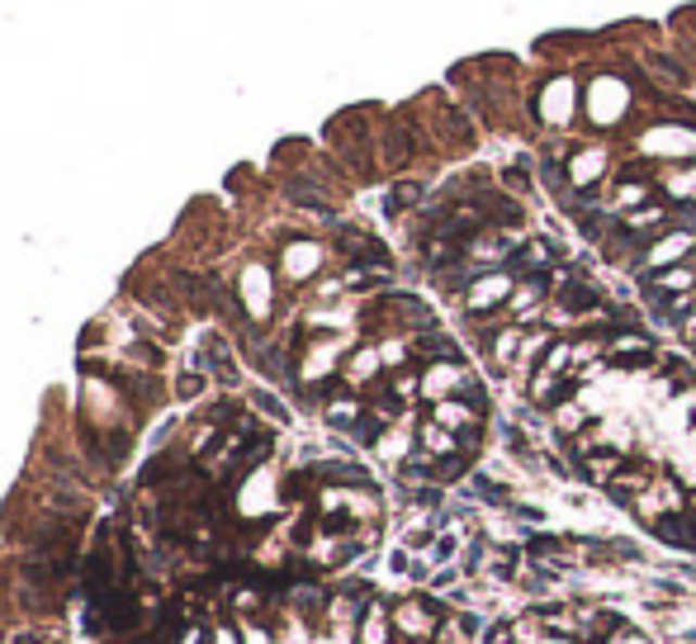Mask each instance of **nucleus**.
<instances>
[{"label":"nucleus","instance_id":"obj_11","mask_svg":"<svg viewBox=\"0 0 696 644\" xmlns=\"http://www.w3.org/2000/svg\"><path fill=\"white\" fill-rule=\"evenodd\" d=\"M322 242H308V238H299V242H289L284 247V256H280V270H284V280H313V275L322 270Z\"/></svg>","mask_w":696,"mask_h":644},{"label":"nucleus","instance_id":"obj_17","mask_svg":"<svg viewBox=\"0 0 696 644\" xmlns=\"http://www.w3.org/2000/svg\"><path fill=\"white\" fill-rule=\"evenodd\" d=\"M389 626H393V611L384 602H370V611L360 621V644H389Z\"/></svg>","mask_w":696,"mask_h":644},{"label":"nucleus","instance_id":"obj_2","mask_svg":"<svg viewBox=\"0 0 696 644\" xmlns=\"http://www.w3.org/2000/svg\"><path fill=\"white\" fill-rule=\"evenodd\" d=\"M535 119H541L545 128H555V134H564V128H573L578 119H583V81H578L573 72H549L541 90H535Z\"/></svg>","mask_w":696,"mask_h":644},{"label":"nucleus","instance_id":"obj_13","mask_svg":"<svg viewBox=\"0 0 696 644\" xmlns=\"http://www.w3.org/2000/svg\"><path fill=\"white\" fill-rule=\"evenodd\" d=\"M270 299H275L270 270H266V266H246V270H242V304H246V313L266 318V313H270Z\"/></svg>","mask_w":696,"mask_h":644},{"label":"nucleus","instance_id":"obj_9","mask_svg":"<svg viewBox=\"0 0 696 644\" xmlns=\"http://www.w3.org/2000/svg\"><path fill=\"white\" fill-rule=\"evenodd\" d=\"M483 413H489V407H479V403H469V399L431 403V422H441L445 431H455V437H483Z\"/></svg>","mask_w":696,"mask_h":644},{"label":"nucleus","instance_id":"obj_3","mask_svg":"<svg viewBox=\"0 0 696 644\" xmlns=\"http://www.w3.org/2000/svg\"><path fill=\"white\" fill-rule=\"evenodd\" d=\"M640 156H649V162H696V114L692 119H654L645 134L635 138Z\"/></svg>","mask_w":696,"mask_h":644},{"label":"nucleus","instance_id":"obj_19","mask_svg":"<svg viewBox=\"0 0 696 644\" xmlns=\"http://www.w3.org/2000/svg\"><path fill=\"white\" fill-rule=\"evenodd\" d=\"M678 327H682V337H687V341H696V308H692V313H687V318H682Z\"/></svg>","mask_w":696,"mask_h":644},{"label":"nucleus","instance_id":"obj_12","mask_svg":"<svg viewBox=\"0 0 696 644\" xmlns=\"http://www.w3.org/2000/svg\"><path fill=\"white\" fill-rule=\"evenodd\" d=\"M654 186H659V200H668V204H696V162L668 166Z\"/></svg>","mask_w":696,"mask_h":644},{"label":"nucleus","instance_id":"obj_7","mask_svg":"<svg viewBox=\"0 0 696 644\" xmlns=\"http://www.w3.org/2000/svg\"><path fill=\"white\" fill-rule=\"evenodd\" d=\"M393 630L408 644H431V635L441 630V607L431 597H408L393 607Z\"/></svg>","mask_w":696,"mask_h":644},{"label":"nucleus","instance_id":"obj_1","mask_svg":"<svg viewBox=\"0 0 696 644\" xmlns=\"http://www.w3.org/2000/svg\"><path fill=\"white\" fill-rule=\"evenodd\" d=\"M635 100H640L635 81H625L621 72L602 67L583 81V124L597 128V134H611V128H621L630 114H635Z\"/></svg>","mask_w":696,"mask_h":644},{"label":"nucleus","instance_id":"obj_6","mask_svg":"<svg viewBox=\"0 0 696 644\" xmlns=\"http://www.w3.org/2000/svg\"><path fill=\"white\" fill-rule=\"evenodd\" d=\"M654 361H659V341L640 327H616L607 337V365L616 370H649Z\"/></svg>","mask_w":696,"mask_h":644},{"label":"nucleus","instance_id":"obj_14","mask_svg":"<svg viewBox=\"0 0 696 644\" xmlns=\"http://www.w3.org/2000/svg\"><path fill=\"white\" fill-rule=\"evenodd\" d=\"M417 451H427L431 459H451V455H465V437H455V431H445L441 422H427L417 427Z\"/></svg>","mask_w":696,"mask_h":644},{"label":"nucleus","instance_id":"obj_5","mask_svg":"<svg viewBox=\"0 0 696 644\" xmlns=\"http://www.w3.org/2000/svg\"><path fill=\"white\" fill-rule=\"evenodd\" d=\"M696 256V223H673L668 232L645 242V256H640V275H659L668 266H682V261Z\"/></svg>","mask_w":696,"mask_h":644},{"label":"nucleus","instance_id":"obj_16","mask_svg":"<svg viewBox=\"0 0 696 644\" xmlns=\"http://www.w3.org/2000/svg\"><path fill=\"white\" fill-rule=\"evenodd\" d=\"M649 531L659 535V541H668V545H682V550L696 545V526L687 521V512H668V517H659Z\"/></svg>","mask_w":696,"mask_h":644},{"label":"nucleus","instance_id":"obj_10","mask_svg":"<svg viewBox=\"0 0 696 644\" xmlns=\"http://www.w3.org/2000/svg\"><path fill=\"white\" fill-rule=\"evenodd\" d=\"M682 294H696V261H682V266L645 275V299L649 304H659V299H682Z\"/></svg>","mask_w":696,"mask_h":644},{"label":"nucleus","instance_id":"obj_4","mask_svg":"<svg viewBox=\"0 0 696 644\" xmlns=\"http://www.w3.org/2000/svg\"><path fill=\"white\" fill-rule=\"evenodd\" d=\"M521 275L511 266H497V270H479L474 280L459 289V308H465V318H489V313H503L511 289H517Z\"/></svg>","mask_w":696,"mask_h":644},{"label":"nucleus","instance_id":"obj_15","mask_svg":"<svg viewBox=\"0 0 696 644\" xmlns=\"http://www.w3.org/2000/svg\"><path fill=\"white\" fill-rule=\"evenodd\" d=\"M549 417H555V431H559V437L564 441H573V437H583V431L587 427H593V413H587V407L583 403H578V399H564L559 407H555V413H549Z\"/></svg>","mask_w":696,"mask_h":644},{"label":"nucleus","instance_id":"obj_8","mask_svg":"<svg viewBox=\"0 0 696 644\" xmlns=\"http://www.w3.org/2000/svg\"><path fill=\"white\" fill-rule=\"evenodd\" d=\"M611 152L602 142H578V148L564 156V171H569V186L573 190H597V180L607 176Z\"/></svg>","mask_w":696,"mask_h":644},{"label":"nucleus","instance_id":"obj_18","mask_svg":"<svg viewBox=\"0 0 696 644\" xmlns=\"http://www.w3.org/2000/svg\"><path fill=\"white\" fill-rule=\"evenodd\" d=\"M413 204H422V186H417V180H403V186L389 194L384 209H389V214H403V209H413Z\"/></svg>","mask_w":696,"mask_h":644}]
</instances>
